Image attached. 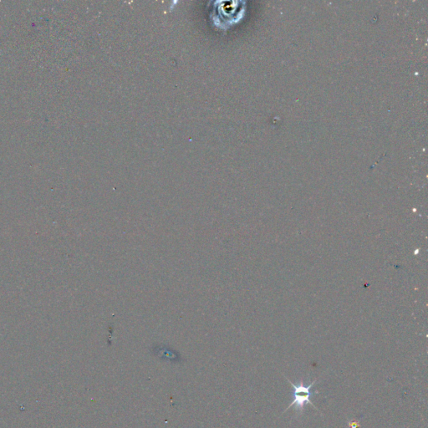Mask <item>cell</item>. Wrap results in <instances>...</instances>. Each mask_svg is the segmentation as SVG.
<instances>
[{
    "mask_svg": "<svg viewBox=\"0 0 428 428\" xmlns=\"http://www.w3.org/2000/svg\"><path fill=\"white\" fill-rule=\"evenodd\" d=\"M286 378V380L288 381L289 383H291V386L293 387V392H292L293 402L286 408L284 411H288L291 406H295L296 411H299V412H302L306 404L312 405L317 410L316 406H315V404H313V402H311V397H312L313 395L312 392H311V389H312L313 386L315 384L316 380L314 381L311 384L306 387V386L304 385L302 381L300 382L299 384L295 385L293 383H291L288 378Z\"/></svg>",
    "mask_w": 428,
    "mask_h": 428,
    "instance_id": "6da1fadb",
    "label": "cell"
}]
</instances>
